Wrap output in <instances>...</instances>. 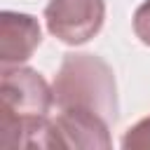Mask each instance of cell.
I'll return each mask as SVG.
<instances>
[{
  "instance_id": "obj_1",
  "label": "cell",
  "mask_w": 150,
  "mask_h": 150,
  "mask_svg": "<svg viewBox=\"0 0 150 150\" xmlns=\"http://www.w3.org/2000/svg\"><path fill=\"white\" fill-rule=\"evenodd\" d=\"M54 89L26 66H2L0 77V145L52 148L49 110Z\"/></svg>"
},
{
  "instance_id": "obj_2",
  "label": "cell",
  "mask_w": 150,
  "mask_h": 150,
  "mask_svg": "<svg viewBox=\"0 0 150 150\" xmlns=\"http://www.w3.org/2000/svg\"><path fill=\"white\" fill-rule=\"evenodd\" d=\"M54 103L59 110L91 112L108 124L117 120V84L112 68L94 54H66L54 77Z\"/></svg>"
},
{
  "instance_id": "obj_3",
  "label": "cell",
  "mask_w": 150,
  "mask_h": 150,
  "mask_svg": "<svg viewBox=\"0 0 150 150\" xmlns=\"http://www.w3.org/2000/svg\"><path fill=\"white\" fill-rule=\"evenodd\" d=\"M103 0H49L45 7L47 30L66 45L89 42L103 28Z\"/></svg>"
},
{
  "instance_id": "obj_4",
  "label": "cell",
  "mask_w": 150,
  "mask_h": 150,
  "mask_svg": "<svg viewBox=\"0 0 150 150\" xmlns=\"http://www.w3.org/2000/svg\"><path fill=\"white\" fill-rule=\"evenodd\" d=\"M110 124L91 112L59 110L49 122L52 148H110Z\"/></svg>"
},
{
  "instance_id": "obj_5",
  "label": "cell",
  "mask_w": 150,
  "mask_h": 150,
  "mask_svg": "<svg viewBox=\"0 0 150 150\" xmlns=\"http://www.w3.org/2000/svg\"><path fill=\"white\" fill-rule=\"evenodd\" d=\"M42 42V30L35 16L21 12L0 14V61L2 66H19L33 56Z\"/></svg>"
},
{
  "instance_id": "obj_6",
  "label": "cell",
  "mask_w": 150,
  "mask_h": 150,
  "mask_svg": "<svg viewBox=\"0 0 150 150\" xmlns=\"http://www.w3.org/2000/svg\"><path fill=\"white\" fill-rule=\"evenodd\" d=\"M122 148L124 150H145V148H150V115L127 129V134L122 136Z\"/></svg>"
},
{
  "instance_id": "obj_7",
  "label": "cell",
  "mask_w": 150,
  "mask_h": 150,
  "mask_svg": "<svg viewBox=\"0 0 150 150\" xmlns=\"http://www.w3.org/2000/svg\"><path fill=\"white\" fill-rule=\"evenodd\" d=\"M134 33L143 45L150 47V0H145L136 9V14H134Z\"/></svg>"
}]
</instances>
